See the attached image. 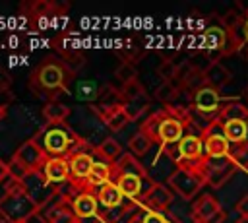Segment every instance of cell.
<instances>
[{"mask_svg":"<svg viewBox=\"0 0 248 223\" xmlns=\"http://www.w3.org/2000/svg\"><path fill=\"white\" fill-rule=\"evenodd\" d=\"M43 209H45V213H43V221L45 223H78V215H76L72 204H68V202L60 200V198L54 200L52 204H48Z\"/></svg>","mask_w":248,"mask_h":223,"instance_id":"15","label":"cell"},{"mask_svg":"<svg viewBox=\"0 0 248 223\" xmlns=\"http://www.w3.org/2000/svg\"><path fill=\"white\" fill-rule=\"evenodd\" d=\"M242 33H244V47L248 50V10L244 14V21H242Z\"/></svg>","mask_w":248,"mask_h":223,"instance_id":"39","label":"cell"},{"mask_svg":"<svg viewBox=\"0 0 248 223\" xmlns=\"http://www.w3.org/2000/svg\"><path fill=\"white\" fill-rule=\"evenodd\" d=\"M244 95H246V101H248V85H246V89H244Z\"/></svg>","mask_w":248,"mask_h":223,"instance_id":"43","label":"cell"},{"mask_svg":"<svg viewBox=\"0 0 248 223\" xmlns=\"http://www.w3.org/2000/svg\"><path fill=\"white\" fill-rule=\"evenodd\" d=\"M176 93H178V89H176L170 81H163V83L155 89V99L161 101V103H165V105H170V103L174 101Z\"/></svg>","mask_w":248,"mask_h":223,"instance_id":"33","label":"cell"},{"mask_svg":"<svg viewBox=\"0 0 248 223\" xmlns=\"http://www.w3.org/2000/svg\"><path fill=\"white\" fill-rule=\"evenodd\" d=\"M223 95L219 89L211 87V85H203L202 89H198L194 93V103H192V109L200 114V116H205L209 122L217 118V114L221 112L223 109Z\"/></svg>","mask_w":248,"mask_h":223,"instance_id":"10","label":"cell"},{"mask_svg":"<svg viewBox=\"0 0 248 223\" xmlns=\"http://www.w3.org/2000/svg\"><path fill=\"white\" fill-rule=\"evenodd\" d=\"M120 97H122V103L124 101H136V99H143L147 97L143 85L140 83V80H132L128 83H122L120 87Z\"/></svg>","mask_w":248,"mask_h":223,"instance_id":"29","label":"cell"},{"mask_svg":"<svg viewBox=\"0 0 248 223\" xmlns=\"http://www.w3.org/2000/svg\"><path fill=\"white\" fill-rule=\"evenodd\" d=\"M110 180H112V165L107 163V161H103V159H95L93 169H91V173H89L85 184H87L93 192H97L99 186H103V184H107V182H110Z\"/></svg>","mask_w":248,"mask_h":223,"instance_id":"21","label":"cell"},{"mask_svg":"<svg viewBox=\"0 0 248 223\" xmlns=\"http://www.w3.org/2000/svg\"><path fill=\"white\" fill-rule=\"evenodd\" d=\"M21 223H29V221H21Z\"/></svg>","mask_w":248,"mask_h":223,"instance_id":"44","label":"cell"},{"mask_svg":"<svg viewBox=\"0 0 248 223\" xmlns=\"http://www.w3.org/2000/svg\"><path fill=\"white\" fill-rule=\"evenodd\" d=\"M176 70H178V64L172 62V60H165L161 62V66L157 68V74L163 78V81H172L176 78Z\"/></svg>","mask_w":248,"mask_h":223,"instance_id":"36","label":"cell"},{"mask_svg":"<svg viewBox=\"0 0 248 223\" xmlns=\"http://www.w3.org/2000/svg\"><path fill=\"white\" fill-rule=\"evenodd\" d=\"M161 151L165 155H169L176 167H184V169H192L202 173L203 163H205V147H203V138L202 134H194V132H186V136L170 147H161Z\"/></svg>","mask_w":248,"mask_h":223,"instance_id":"4","label":"cell"},{"mask_svg":"<svg viewBox=\"0 0 248 223\" xmlns=\"http://www.w3.org/2000/svg\"><path fill=\"white\" fill-rule=\"evenodd\" d=\"M167 182L184 200H194V196L202 190V186H205V178L202 173L192 171V169H184V167H176L169 175Z\"/></svg>","mask_w":248,"mask_h":223,"instance_id":"9","label":"cell"},{"mask_svg":"<svg viewBox=\"0 0 248 223\" xmlns=\"http://www.w3.org/2000/svg\"><path fill=\"white\" fill-rule=\"evenodd\" d=\"M114 184L120 188V192L124 194L126 200L138 202L141 204L147 196V192L153 188V180L149 178V175H140V173H114L112 175Z\"/></svg>","mask_w":248,"mask_h":223,"instance_id":"7","label":"cell"},{"mask_svg":"<svg viewBox=\"0 0 248 223\" xmlns=\"http://www.w3.org/2000/svg\"><path fill=\"white\" fill-rule=\"evenodd\" d=\"M147 107H149V99H147V97L136 99V101H124V103H122V109H124V112H126V116H128L130 120L140 118V114H141Z\"/></svg>","mask_w":248,"mask_h":223,"instance_id":"31","label":"cell"},{"mask_svg":"<svg viewBox=\"0 0 248 223\" xmlns=\"http://www.w3.org/2000/svg\"><path fill=\"white\" fill-rule=\"evenodd\" d=\"M203 138V147H205V157L207 159H221V157H231L232 153V143L229 142L223 124L215 118L202 130Z\"/></svg>","mask_w":248,"mask_h":223,"instance_id":"8","label":"cell"},{"mask_svg":"<svg viewBox=\"0 0 248 223\" xmlns=\"http://www.w3.org/2000/svg\"><path fill=\"white\" fill-rule=\"evenodd\" d=\"M172 202V192L169 190V186L161 184V182H155L153 188L147 192L145 200L141 202L143 207H151V209H163L167 211V207L170 206Z\"/></svg>","mask_w":248,"mask_h":223,"instance_id":"18","label":"cell"},{"mask_svg":"<svg viewBox=\"0 0 248 223\" xmlns=\"http://www.w3.org/2000/svg\"><path fill=\"white\" fill-rule=\"evenodd\" d=\"M203 45L207 52H219V54H229V31L223 25H211L203 33Z\"/></svg>","mask_w":248,"mask_h":223,"instance_id":"17","label":"cell"},{"mask_svg":"<svg viewBox=\"0 0 248 223\" xmlns=\"http://www.w3.org/2000/svg\"><path fill=\"white\" fill-rule=\"evenodd\" d=\"M72 207L78 217H95L99 215V200L95 192H79L72 200Z\"/></svg>","mask_w":248,"mask_h":223,"instance_id":"19","label":"cell"},{"mask_svg":"<svg viewBox=\"0 0 248 223\" xmlns=\"http://www.w3.org/2000/svg\"><path fill=\"white\" fill-rule=\"evenodd\" d=\"M236 171H238V167L232 161V157H221V159L205 157L202 175L205 178V184H209L211 188H221Z\"/></svg>","mask_w":248,"mask_h":223,"instance_id":"11","label":"cell"},{"mask_svg":"<svg viewBox=\"0 0 248 223\" xmlns=\"http://www.w3.org/2000/svg\"><path fill=\"white\" fill-rule=\"evenodd\" d=\"M192 217H194V223H221L223 219H227V213L223 211L221 204L213 196L203 194L200 200L194 202Z\"/></svg>","mask_w":248,"mask_h":223,"instance_id":"12","label":"cell"},{"mask_svg":"<svg viewBox=\"0 0 248 223\" xmlns=\"http://www.w3.org/2000/svg\"><path fill=\"white\" fill-rule=\"evenodd\" d=\"M56 10V6L52 2H46V0H37L29 6V16L33 17H43V16H52V12Z\"/></svg>","mask_w":248,"mask_h":223,"instance_id":"34","label":"cell"},{"mask_svg":"<svg viewBox=\"0 0 248 223\" xmlns=\"http://www.w3.org/2000/svg\"><path fill=\"white\" fill-rule=\"evenodd\" d=\"M4 116H6V107H2V105H0V120H2Z\"/></svg>","mask_w":248,"mask_h":223,"instance_id":"41","label":"cell"},{"mask_svg":"<svg viewBox=\"0 0 248 223\" xmlns=\"http://www.w3.org/2000/svg\"><path fill=\"white\" fill-rule=\"evenodd\" d=\"M14 159L19 161V163L31 173V171H41V167H43L45 161H46V153H45V151L35 143V140L31 138V140L23 142V143L16 149Z\"/></svg>","mask_w":248,"mask_h":223,"instance_id":"13","label":"cell"},{"mask_svg":"<svg viewBox=\"0 0 248 223\" xmlns=\"http://www.w3.org/2000/svg\"><path fill=\"white\" fill-rule=\"evenodd\" d=\"M248 120V107L242 105L240 101H227L221 109V112L217 114L219 122H229V120Z\"/></svg>","mask_w":248,"mask_h":223,"instance_id":"24","label":"cell"},{"mask_svg":"<svg viewBox=\"0 0 248 223\" xmlns=\"http://www.w3.org/2000/svg\"><path fill=\"white\" fill-rule=\"evenodd\" d=\"M21 188L25 190V194L33 200V204L43 209L48 204H52L58 196V186H54L52 182H48L41 171H31L21 182Z\"/></svg>","mask_w":248,"mask_h":223,"instance_id":"6","label":"cell"},{"mask_svg":"<svg viewBox=\"0 0 248 223\" xmlns=\"http://www.w3.org/2000/svg\"><path fill=\"white\" fill-rule=\"evenodd\" d=\"M99 91H101V89L97 87L95 81H91V80H81V81H78L74 95H76V99H79V101L93 103V101L99 99Z\"/></svg>","mask_w":248,"mask_h":223,"instance_id":"28","label":"cell"},{"mask_svg":"<svg viewBox=\"0 0 248 223\" xmlns=\"http://www.w3.org/2000/svg\"><path fill=\"white\" fill-rule=\"evenodd\" d=\"M234 223H248V217H242V215H240V217H238Z\"/></svg>","mask_w":248,"mask_h":223,"instance_id":"40","label":"cell"},{"mask_svg":"<svg viewBox=\"0 0 248 223\" xmlns=\"http://www.w3.org/2000/svg\"><path fill=\"white\" fill-rule=\"evenodd\" d=\"M74 76V70L66 66V62L54 60V58H45L33 72L29 85L37 91H58L64 89L68 91V83Z\"/></svg>","mask_w":248,"mask_h":223,"instance_id":"5","label":"cell"},{"mask_svg":"<svg viewBox=\"0 0 248 223\" xmlns=\"http://www.w3.org/2000/svg\"><path fill=\"white\" fill-rule=\"evenodd\" d=\"M130 122V118L126 116V112H124V109H122V105L120 107H116L105 120H103V124L110 130V132H118V130H122L126 124Z\"/></svg>","mask_w":248,"mask_h":223,"instance_id":"30","label":"cell"},{"mask_svg":"<svg viewBox=\"0 0 248 223\" xmlns=\"http://www.w3.org/2000/svg\"><path fill=\"white\" fill-rule=\"evenodd\" d=\"M39 207L33 204V200L25 194L19 182L8 176L6 190L0 196V215L6 217L10 223H21L35 217Z\"/></svg>","mask_w":248,"mask_h":223,"instance_id":"3","label":"cell"},{"mask_svg":"<svg viewBox=\"0 0 248 223\" xmlns=\"http://www.w3.org/2000/svg\"><path fill=\"white\" fill-rule=\"evenodd\" d=\"M203 74H205L207 85H211V87H215V89H219V91H221V87H225V85L231 81V72H229V68H225V64H221L219 60H211L209 66L203 70Z\"/></svg>","mask_w":248,"mask_h":223,"instance_id":"22","label":"cell"},{"mask_svg":"<svg viewBox=\"0 0 248 223\" xmlns=\"http://www.w3.org/2000/svg\"><path fill=\"white\" fill-rule=\"evenodd\" d=\"M190 124H192L190 111L174 105H167L163 111L151 114L141 124V130L147 132L159 147H170L176 145L186 136Z\"/></svg>","mask_w":248,"mask_h":223,"instance_id":"1","label":"cell"},{"mask_svg":"<svg viewBox=\"0 0 248 223\" xmlns=\"http://www.w3.org/2000/svg\"><path fill=\"white\" fill-rule=\"evenodd\" d=\"M132 223H178V221L174 219V215H170V213H167L163 209L143 207V211L138 213Z\"/></svg>","mask_w":248,"mask_h":223,"instance_id":"26","label":"cell"},{"mask_svg":"<svg viewBox=\"0 0 248 223\" xmlns=\"http://www.w3.org/2000/svg\"><path fill=\"white\" fill-rule=\"evenodd\" d=\"M95 151H97L99 159H103V161H107V163H110V165H114V163L124 155L120 143H118L114 138H103V140L95 145Z\"/></svg>","mask_w":248,"mask_h":223,"instance_id":"23","label":"cell"},{"mask_svg":"<svg viewBox=\"0 0 248 223\" xmlns=\"http://www.w3.org/2000/svg\"><path fill=\"white\" fill-rule=\"evenodd\" d=\"M232 161L236 163L238 169H248V143L246 145H238V147H232V153H231Z\"/></svg>","mask_w":248,"mask_h":223,"instance_id":"37","label":"cell"},{"mask_svg":"<svg viewBox=\"0 0 248 223\" xmlns=\"http://www.w3.org/2000/svg\"><path fill=\"white\" fill-rule=\"evenodd\" d=\"M153 143H155V142L151 140V136L140 128V130L130 138V153L136 155V157H141V155H145V153L151 149Z\"/></svg>","mask_w":248,"mask_h":223,"instance_id":"27","label":"cell"},{"mask_svg":"<svg viewBox=\"0 0 248 223\" xmlns=\"http://www.w3.org/2000/svg\"><path fill=\"white\" fill-rule=\"evenodd\" d=\"M43 176L52 182L54 186H62L64 182H68L70 176V163L68 157H46L45 165L41 167Z\"/></svg>","mask_w":248,"mask_h":223,"instance_id":"14","label":"cell"},{"mask_svg":"<svg viewBox=\"0 0 248 223\" xmlns=\"http://www.w3.org/2000/svg\"><path fill=\"white\" fill-rule=\"evenodd\" d=\"M68 163H70V176L72 180H78V182H85L91 169H93V155L79 149V151H74L68 155Z\"/></svg>","mask_w":248,"mask_h":223,"instance_id":"16","label":"cell"},{"mask_svg":"<svg viewBox=\"0 0 248 223\" xmlns=\"http://www.w3.org/2000/svg\"><path fill=\"white\" fill-rule=\"evenodd\" d=\"M43 116L50 124H60V122H66V118L70 116V109L60 101H48L43 107Z\"/></svg>","mask_w":248,"mask_h":223,"instance_id":"25","label":"cell"},{"mask_svg":"<svg viewBox=\"0 0 248 223\" xmlns=\"http://www.w3.org/2000/svg\"><path fill=\"white\" fill-rule=\"evenodd\" d=\"M0 223H10V221H8L6 217H2V215H0Z\"/></svg>","mask_w":248,"mask_h":223,"instance_id":"42","label":"cell"},{"mask_svg":"<svg viewBox=\"0 0 248 223\" xmlns=\"http://www.w3.org/2000/svg\"><path fill=\"white\" fill-rule=\"evenodd\" d=\"M114 78H118L122 83H128L132 80H138V68L132 64V60H124L116 70H114Z\"/></svg>","mask_w":248,"mask_h":223,"instance_id":"32","label":"cell"},{"mask_svg":"<svg viewBox=\"0 0 248 223\" xmlns=\"http://www.w3.org/2000/svg\"><path fill=\"white\" fill-rule=\"evenodd\" d=\"M33 140L46 153V157H68L70 153L79 151V145H85L87 143L66 122H60V124L46 122L37 132V136Z\"/></svg>","mask_w":248,"mask_h":223,"instance_id":"2","label":"cell"},{"mask_svg":"<svg viewBox=\"0 0 248 223\" xmlns=\"http://www.w3.org/2000/svg\"><path fill=\"white\" fill-rule=\"evenodd\" d=\"M27 175H29V171H27L19 161H16L14 157L8 161V176H10V178H14L16 182H21Z\"/></svg>","mask_w":248,"mask_h":223,"instance_id":"35","label":"cell"},{"mask_svg":"<svg viewBox=\"0 0 248 223\" xmlns=\"http://www.w3.org/2000/svg\"><path fill=\"white\" fill-rule=\"evenodd\" d=\"M236 211H238L242 217H248V194H244V196L236 202Z\"/></svg>","mask_w":248,"mask_h":223,"instance_id":"38","label":"cell"},{"mask_svg":"<svg viewBox=\"0 0 248 223\" xmlns=\"http://www.w3.org/2000/svg\"><path fill=\"white\" fill-rule=\"evenodd\" d=\"M95 194H97L99 204H101L105 209H114V207H120V206L126 202L124 194H122V192H120V188L114 184V180H110V182H107V184L99 186Z\"/></svg>","mask_w":248,"mask_h":223,"instance_id":"20","label":"cell"}]
</instances>
